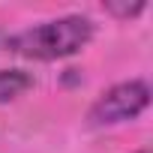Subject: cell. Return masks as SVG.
Returning <instances> with one entry per match:
<instances>
[{"mask_svg":"<svg viewBox=\"0 0 153 153\" xmlns=\"http://www.w3.org/2000/svg\"><path fill=\"white\" fill-rule=\"evenodd\" d=\"M33 75L27 69H0V105L18 99L21 93H27L33 87Z\"/></svg>","mask_w":153,"mask_h":153,"instance_id":"obj_3","label":"cell"},{"mask_svg":"<svg viewBox=\"0 0 153 153\" xmlns=\"http://www.w3.org/2000/svg\"><path fill=\"white\" fill-rule=\"evenodd\" d=\"M90 39H93V21L87 15H60L9 36L6 51L21 54L27 60L51 63V60H66L78 54L81 48H87Z\"/></svg>","mask_w":153,"mask_h":153,"instance_id":"obj_1","label":"cell"},{"mask_svg":"<svg viewBox=\"0 0 153 153\" xmlns=\"http://www.w3.org/2000/svg\"><path fill=\"white\" fill-rule=\"evenodd\" d=\"M150 105V84L144 78H129L117 81L108 90H102L93 105L87 108V123L102 129V126H117L135 120L144 108Z\"/></svg>","mask_w":153,"mask_h":153,"instance_id":"obj_2","label":"cell"},{"mask_svg":"<svg viewBox=\"0 0 153 153\" xmlns=\"http://www.w3.org/2000/svg\"><path fill=\"white\" fill-rule=\"evenodd\" d=\"M144 9H147L144 3H105V12H111L114 18H135Z\"/></svg>","mask_w":153,"mask_h":153,"instance_id":"obj_4","label":"cell"},{"mask_svg":"<svg viewBox=\"0 0 153 153\" xmlns=\"http://www.w3.org/2000/svg\"><path fill=\"white\" fill-rule=\"evenodd\" d=\"M138 153H147V150H138Z\"/></svg>","mask_w":153,"mask_h":153,"instance_id":"obj_5","label":"cell"}]
</instances>
